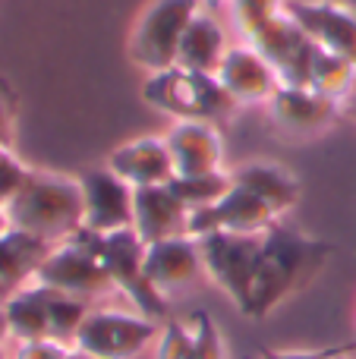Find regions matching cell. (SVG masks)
<instances>
[{
  "label": "cell",
  "instance_id": "obj_1",
  "mask_svg": "<svg viewBox=\"0 0 356 359\" xmlns=\"http://www.w3.org/2000/svg\"><path fill=\"white\" fill-rule=\"evenodd\" d=\"M334 255V246L325 240H315L309 233L287 227L278 221L262 236V252H259L256 278H252L246 318H268L281 303H287L294 293L306 290L328 259Z\"/></svg>",
  "mask_w": 356,
  "mask_h": 359
},
{
  "label": "cell",
  "instance_id": "obj_2",
  "mask_svg": "<svg viewBox=\"0 0 356 359\" xmlns=\"http://www.w3.org/2000/svg\"><path fill=\"white\" fill-rule=\"evenodd\" d=\"M10 227L25 230L38 240L67 243L82 230V189L79 180L50 170H32L16 198L6 202Z\"/></svg>",
  "mask_w": 356,
  "mask_h": 359
},
{
  "label": "cell",
  "instance_id": "obj_3",
  "mask_svg": "<svg viewBox=\"0 0 356 359\" xmlns=\"http://www.w3.org/2000/svg\"><path fill=\"white\" fill-rule=\"evenodd\" d=\"M142 98L151 111L174 123H221L240 107L214 73H193L180 67L149 76L142 82Z\"/></svg>",
  "mask_w": 356,
  "mask_h": 359
},
{
  "label": "cell",
  "instance_id": "obj_4",
  "mask_svg": "<svg viewBox=\"0 0 356 359\" xmlns=\"http://www.w3.org/2000/svg\"><path fill=\"white\" fill-rule=\"evenodd\" d=\"M199 10L202 0H151L130 32L126 41L130 60L149 76L177 67L180 41Z\"/></svg>",
  "mask_w": 356,
  "mask_h": 359
},
{
  "label": "cell",
  "instance_id": "obj_5",
  "mask_svg": "<svg viewBox=\"0 0 356 359\" xmlns=\"http://www.w3.org/2000/svg\"><path fill=\"white\" fill-rule=\"evenodd\" d=\"M35 280L50 287V290L79 297L85 303L117 293V284L107 274L104 262H101L98 249H95V233H88V230H79L67 243H57L50 249V255L44 259V265L38 268Z\"/></svg>",
  "mask_w": 356,
  "mask_h": 359
},
{
  "label": "cell",
  "instance_id": "obj_6",
  "mask_svg": "<svg viewBox=\"0 0 356 359\" xmlns=\"http://www.w3.org/2000/svg\"><path fill=\"white\" fill-rule=\"evenodd\" d=\"M158 334H161V322L145 318L136 309L92 306L76 334L73 350L92 359H136L149 347H155Z\"/></svg>",
  "mask_w": 356,
  "mask_h": 359
},
{
  "label": "cell",
  "instance_id": "obj_7",
  "mask_svg": "<svg viewBox=\"0 0 356 359\" xmlns=\"http://www.w3.org/2000/svg\"><path fill=\"white\" fill-rule=\"evenodd\" d=\"M95 249H98L101 262H104L107 274L117 284V293H123L130 299V306L136 312H142L145 318L155 322H167L170 316V299L161 297L145 278V243L139 240L136 230H117V233H95Z\"/></svg>",
  "mask_w": 356,
  "mask_h": 359
},
{
  "label": "cell",
  "instance_id": "obj_8",
  "mask_svg": "<svg viewBox=\"0 0 356 359\" xmlns=\"http://www.w3.org/2000/svg\"><path fill=\"white\" fill-rule=\"evenodd\" d=\"M262 236L218 230V233H208L199 240L205 278L212 280L214 287H221V290L233 299V306H237L240 312L249 303L252 278H256L259 252H262Z\"/></svg>",
  "mask_w": 356,
  "mask_h": 359
},
{
  "label": "cell",
  "instance_id": "obj_9",
  "mask_svg": "<svg viewBox=\"0 0 356 359\" xmlns=\"http://www.w3.org/2000/svg\"><path fill=\"white\" fill-rule=\"evenodd\" d=\"M82 189V230L88 233H117L132 227V186L111 168H85L79 177Z\"/></svg>",
  "mask_w": 356,
  "mask_h": 359
},
{
  "label": "cell",
  "instance_id": "obj_10",
  "mask_svg": "<svg viewBox=\"0 0 356 359\" xmlns=\"http://www.w3.org/2000/svg\"><path fill=\"white\" fill-rule=\"evenodd\" d=\"M278 221H281V217H278L275 211L262 202V198L252 196L249 189H243V186L233 183L221 202L208 205V208L189 211L186 236L202 240V236L218 233V230H227V233L262 236V233H268Z\"/></svg>",
  "mask_w": 356,
  "mask_h": 359
},
{
  "label": "cell",
  "instance_id": "obj_11",
  "mask_svg": "<svg viewBox=\"0 0 356 359\" xmlns=\"http://www.w3.org/2000/svg\"><path fill=\"white\" fill-rule=\"evenodd\" d=\"M246 44L259 50L281 76V86H309V69H313L315 44L306 38L294 16L284 6L271 22H265Z\"/></svg>",
  "mask_w": 356,
  "mask_h": 359
},
{
  "label": "cell",
  "instance_id": "obj_12",
  "mask_svg": "<svg viewBox=\"0 0 356 359\" xmlns=\"http://www.w3.org/2000/svg\"><path fill=\"white\" fill-rule=\"evenodd\" d=\"M145 278L161 297H174L189 287H196L205 278V265H202V249L199 240L193 236H174V240H161L145 246Z\"/></svg>",
  "mask_w": 356,
  "mask_h": 359
},
{
  "label": "cell",
  "instance_id": "obj_13",
  "mask_svg": "<svg viewBox=\"0 0 356 359\" xmlns=\"http://www.w3.org/2000/svg\"><path fill=\"white\" fill-rule=\"evenodd\" d=\"M287 13L315 48L356 63V13L350 6L334 0H287Z\"/></svg>",
  "mask_w": 356,
  "mask_h": 359
},
{
  "label": "cell",
  "instance_id": "obj_14",
  "mask_svg": "<svg viewBox=\"0 0 356 359\" xmlns=\"http://www.w3.org/2000/svg\"><path fill=\"white\" fill-rule=\"evenodd\" d=\"M218 82L231 92V98L243 104H268L275 98V92L281 88V76L278 69L259 54L252 44L246 41H233L227 48L224 60L218 67Z\"/></svg>",
  "mask_w": 356,
  "mask_h": 359
},
{
  "label": "cell",
  "instance_id": "obj_15",
  "mask_svg": "<svg viewBox=\"0 0 356 359\" xmlns=\"http://www.w3.org/2000/svg\"><path fill=\"white\" fill-rule=\"evenodd\" d=\"M268 117L290 136H319L344 114V104L313 86H281L268 101Z\"/></svg>",
  "mask_w": 356,
  "mask_h": 359
},
{
  "label": "cell",
  "instance_id": "obj_16",
  "mask_svg": "<svg viewBox=\"0 0 356 359\" xmlns=\"http://www.w3.org/2000/svg\"><path fill=\"white\" fill-rule=\"evenodd\" d=\"M164 139L177 177H208L224 170V136L218 123H170Z\"/></svg>",
  "mask_w": 356,
  "mask_h": 359
},
{
  "label": "cell",
  "instance_id": "obj_17",
  "mask_svg": "<svg viewBox=\"0 0 356 359\" xmlns=\"http://www.w3.org/2000/svg\"><path fill=\"white\" fill-rule=\"evenodd\" d=\"M189 208L177 198V192L167 186H145L132 192V230L145 246L174 236H186Z\"/></svg>",
  "mask_w": 356,
  "mask_h": 359
},
{
  "label": "cell",
  "instance_id": "obj_18",
  "mask_svg": "<svg viewBox=\"0 0 356 359\" xmlns=\"http://www.w3.org/2000/svg\"><path fill=\"white\" fill-rule=\"evenodd\" d=\"M107 168L132 189L145 186H167L174 180V158H170L167 139L164 136H136L130 142L117 145L107 158Z\"/></svg>",
  "mask_w": 356,
  "mask_h": 359
},
{
  "label": "cell",
  "instance_id": "obj_19",
  "mask_svg": "<svg viewBox=\"0 0 356 359\" xmlns=\"http://www.w3.org/2000/svg\"><path fill=\"white\" fill-rule=\"evenodd\" d=\"M50 249H54L50 243L16 227L0 233V306L16 290H22V287H29L35 280L38 268L44 265Z\"/></svg>",
  "mask_w": 356,
  "mask_h": 359
},
{
  "label": "cell",
  "instance_id": "obj_20",
  "mask_svg": "<svg viewBox=\"0 0 356 359\" xmlns=\"http://www.w3.org/2000/svg\"><path fill=\"white\" fill-rule=\"evenodd\" d=\"M231 177L237 186H243L252 196L262 198L278 217L294 211L303 196L300 177L278 161H246V164H240V168H233Z\"/></svg>",
  "mask_w": 356,
  "mask_h": 359
},
{
  "label": "cell",
  "instance_id": "obj_21",
  "mask_svg": "<svg viewBox=\"0 0 356 359\" xmlns=\"http://www.w3.org/2000/svg\"><path fill=\"white\" fill-rule=\"evenodd\" d=\"M227 48H231V41H227L224 22L218 19V13H212V10L202 6V10L196 13V19L189 22L183 41H180L177 67L193 69V73H218Z\"/></svg>",
  "mask_w": 356,
  "mask_h": 359
},
{
  "label": "cell",
  "instance_id": "obj_22",
  "mask_svg": "<svg viewBox=\"0 0 356 359\" xmlns=\"http://www.w3.org/2000/svg\"><path fill=\"white\" fill-rule=\"evenodd\" d=\"M4 316L10 325V337L16 344L50 337V287L32 280L29 287L4 299Z\"/></svg>",
  "mask_w": 356,
  "mask_h": 359
},
{
  "label": "cell",
  "instance_id": "obj_23",
  "mask_svg": "<svg viewBox=\"0 0 356 359\" xmlns=\"http://www.w3.org/2000/svg\"><path fill=\"white\" fill-rule=\"evenodd\" d=\"M309 86H313L315 92H322L344 104L356 88V63L347 60V57L328 54V50L315 48L313 69H309Z\"/></svg>",
  "mask_w": 356,
  "mask_h": 359
},
{
  "label": "cell",
  "instance_id": "obj_24",
  "mask_svg": "<svg viewBox=\"0 0 356 359\" xmlns=\"http://www.w3.org/2000/svg\"><path fill=\"white\" fill-rule=\"evenodd\" d=\"M233 186L231 170H221V174H208V177H174L170 180V189L177 192L183 205L189 211L196 208H208V205L221 202L227 196V189Z\"/></svg>",
  "mask_w": 356,
  "mask_h": 359
},
{
  "label": "cell",
  "instance_id": "obj_25",
  "mask_svg": "<svg viewBox=\"0 0 356 359\" xmlns=\"http://www.w3.org/2000/svg\"><path fill=\"white\" fill-rule=\"evenodd\" d=\"M287 0H231L227 4V22L240 41H249L265 22L278 16Z\"/></svg>",
  "mask_w": 356,
  "mask_h": 359
},
{
  "label": "cell",
  "instance_id": "obj_26",
  "mask_svg": "<svg viewBox=\"0 0 356 359\" xmlns=\"http://www.w3.org/2000/svg\"><path fill=\"white\" fill-rule=\"evenodd\" d=\"M196 353V325L193 316L167 318L155 341V359H193Z\"/></svg>",
  "mask_w": 356,
  "mask_h": 359
},
{
  "label": "cell",
  "instance_id": "obj_27",
  "mask_svg": "<svg viewBox=\"0 0 356 359\" xmlns=\"http://www.w3.org/2000/svg\"><path fill=\"white\" fill-rule=\"evenodd\" d=\"M189 316H193V325H196V353H193V359H227L224 337H221V328L212 318V312L196 309V312H189Z\"/></svg>",
  "mask_w": 356,
  "mask_h": 359
},
{
  "label": "cell",
  "instance_id": "obj_28",
  "mask_svg": "<svg viewBox=\"0 0 356 359\" xmlns=\"http://www.w3.org/2000/svg\"><path fill=\"white\" fill-rule=\"evenodd\" d=\"M29 177H32V168L25 161H19L16 151L13 149L0 151V205L16 198V192L22 189Z\"/></svg>",
  "mask_w": 356,
  "mask_h": 359
},
{
  "label": "cell",
  "instance_id": "obj_29",
  "mask_svg": "<svg viewBox=\"0 0 356 359\" xmlns=\"http://www.w3.org/2000/svg\"><path fill=\"white\" fill-rule=\"evenodd\" d=\"M69 353L73 347L54 341V337H44V341H19L10 359H69Z\"/></svg>",
  "mask_w": 356,
  "mask_h": 359
},
{
  "label": "cell",
  "instance_id": "obj_30",
  "mask_svg": "<svg viewBox=\"0 0 356 359\" xmlns=\"http://www.w3.org/2000/svg\"><path fill=\"white\" fill-rule=\"evenodd\" d=\"M341 353H356V341L338 344V347H322V350H265L262 359H334Z\"/></svg>",
  "mask_w": 356,
  "mask_h": 359
},
{
  "label": "cell",
  "instance_id": "obj_31",
  "mask_svg": "<svg viewBox=\"0 0 356 359\" xmlns=\"http://www.w3.org/2000/svg\"><path fill=\"white\" fill-rule=\"evenodd\" d=\"M0 145H13V98L0 92Z\"/></svg>",
  "mask_w": 356,
  "mask_h": 359
},
{
  "label": "cell",
  "instance_id": "obj_32",
  "mask_svg": "<svg viewBox=\"0 0 356 359\" xmlns=\"http://www.w3.org/2000/svg\"><path fill=\"white\" fill-rule=\"evenodd\" d=\"M6 341H13V337H10V325H6V316H4V306H0V350H4Z\"/></svg>",
  "mask_w": 356,
  "mask_h": 359
},
{
  "label": "cell",
  "instance_id": "obj_33",
  "mask_svg": "<svg viewBox=\"0 0 356 359\" xmlns=\"http://www.w3.org/2000/svg\"><path fill=\"white\" fill-rule=\"evenodd\" d=\"M227 4H231V0H202V6H205V10H212V13L227 10Z\"/></svg>",
  "mask_w": 356,
  "mask_h": 359
},
{
  "label": "cell",
  "instance_id": "obj_34",
  "mask_svg": "<svg viewBox=\"0 0 356 359\" xmlns=\"http://www.w3.org/2000/svg\"><path fill=\"white\" fill-rule=\"evenodd\" d=\"M344 117H350V120H356V88H353V95L344 101Z\"/></svg>",
  "mask_w": 356,
  "mask_h": 359
},
{
  "label": "cell",
  "instance_id": "obj_35",
  "mask_svg": "<svg viewBox=\"0 0 356 359\" xmlns=\"http://www.w3.org/2000/svg\"><path fill=\"white\" fill-rule=\"evenodd\" d=\"M10 230V217H6V205H0V233Z\"/></svg>",
  "mask_w": 356,
  "mask_h": 359
},
{
  "label": "cell",
  "instance_id": "obj_36",
  "mask_svg": "<svg viewBox=\"0 0 356 359\" xmlns=\"http://www.w3.org/2000/svg\"><path fill=\"white\" fill-rule=\"evenodd\" d=\"M334 4H344V6H350V10L356 13V0H334Z\"/></svg>",
  "mask_w": 356,
  "mask_h": 359
},
{
  "label": "cell",
  "instance_id": "obj_37",
  "mask_svg": "<svg viewBox=\"0 0 356 359\" xmlns=\"http://www.w3.org/2000/svg\"><path fill=\"white\" fill-rule=\"evenodd\" d=\"M69 359H92V356H85V353H79V350H73V353H69Z\"/></svg>",
  "mask_w": 356,
  "mask_h": 359
},
{
  "label": "cell",
  "instance_id": "obj_38",
  "mask_svg": "<svg viewBox=\"0 0 356 359\" xmlns=\"http://www.w3.org/2000/svg\"><path fill=\"white\" fill-rule=\"evenodd\" d=\"M334 359H350V353H341V356H334Z\"/></svg>",
  "mask_w": 356,
  "mask_h": 359
},
{
  "label": "cell",
  "instance_id": "obj_39",
  "mask_svg": "<svg viewBox=\"0 0 356 359\" xmlns=\"http://www.w3.org/2000/svg\"><path fill=\"white\" fill-rule=\"evenodd\" d=\"M0 359H10V356H6V353H4V350H0Z\"/></svg>",
  "mask_w": 356,
  "mask_h": 359
}]
</instances>
